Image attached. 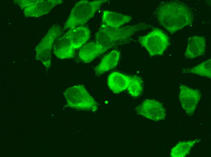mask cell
I'll return each instance as SVG.
<instances>
[{"instance_id": "obj_15", "label": "cell", "mask_w": 211, "mask_h": 157, "mask_svg": "<svg viewBox=\"0 0 211 157\" xmlns=\"http://www.w3.org/2000/svg\"><path fill=\"white\" fill-rule=\"evenodd\" d=\"M132 19L131 16L111 11L105 10L103 12L102 23L111 27H121Z\"/></svg>"}, {"instance_id": "obj_8", "label": "cell", "mask_w": 211, "mask_h": 157, "mask_svg": "<svg viewBox=\"0 0 211 157\" xmlns=\"http://www.w3.org/2000/svg\"><path fill=\"white\" fill-rule=\"evenodd\" d=\"M179 98L182 108L189 116L194 113L201 97L200 91L180 84Z\"/></svg>"}, {"instance_id": "obj_4", "label": "cell", "mask_w": 211, "mask_h": 157, "mask_svg": "<svg viewBox=\"0 0 211 157\" xmlns=\"http://www.w3.org/2000/svg\"><path fill=\"white\" fill-rule=\"evenodd\" d=\"M63 95L69 107L79 111L95 112L98 104L84 85H78L67 88Z\"/></svg>"}, {"instance_id": "obj_16", "label": "cell", "mask_w": 211, "mask_h": 157, "mask_svg": "<svg viewBox=\"0 0 211 157\" xmlns=\"http://www.w3.org/2000/svg\"><path fill=\"white\" fill-rule=\"evenodd\" d=\"M200 139H196L193 140L180 142L171 149L170 155L172 157H184L189 153L194 145Z\"/></svg>"}, {"instance_id": "obj_11", "label": "cell", "mask_w": 211, "mask_h": 157, "mask_svg": "<svg viewBox=\"0 0 211 157\" xmlns=\"http://www.w3.org/2000/svg\"><path fill=\"white\" fill-rule=\"evenodd\" d=\"M65 34L73 47L76 50L81 47L88 40L90 36V31L88 27L82 26L70 28Z\"/></svg>"}, {"instance_id": "obj_7", "label": "cell", "mask_w": 211, "mask_h": 157, "mask_svg": "<svg viewBox=\"0 0 211 157\" xmlns=\"http://www.w3.org/2000/svg\"><path fill=\"white\" fill-rule=\"evenodd\" d=\"M137 113L150 120L159 121L166 118V110L159 101L152 99H146L136 108Z\"/></svg>"}, {"instance_id": "obj_5", "label": "cell", "mask_w": 211, "mask_h": 157, "mask_svg": "<svg viewBox=\"0 0 211 157\" xmlns=\"http://www.w3.org/2000/svg\"><path fill=\"white\" fill-rule=\"evenodd\" d=\"M138 41L146 49L151 57L162 55L170 44L168 37L157 28L146 35L139 36Z\"/></svg>"}, {"instance_id": "obj_10", "label": "cell", "mask_w": 211, "mask_h": 157, "mask_svg": "<svg viewBox=\"0 0 211 157\" xmlns=\"http://www.w3.org/2000/svg\"><path fill=\"white\" fill-rule=\"evenodd\" d=\"M53 49L54 54L61 59L72 58L75 55V50L65 34L56 41Z\"/></svg>"}, {"instance_id": "obj_1", "label": "cell", "mask_w": 211, "mask_h": 157, "mask_svg": "<svg viewBox=\"0 0 211 157\" xmlns=\"http://www.w3.org/2000/svg\"><path fill=\"white\" fill-rule=\"evenodd\" d=\"M154 13L159 23L172 34L191 25L193 20L190 9L185 3L178 1L160 4Z\"/></svg>"}, {"instance_id": "obj_17", "label": "cell", "mask_w": 211, "mask_h": 157, "mask_svg": "<svg viewBox=\"0 0 211 157\" xmlns=\"http://www.w3.org/2000/svg\"><path fill=\"white\" fill-rule=\"evenodd\" d=\"M211 59L194 67L182 69L183 73L193 74L209 78H211Z\"/></svg>"}, {"instance_id": "obj_9", "label": "cell", "mask_w": 211, "mask_h": 157, "mask_svg": "<svg viewBox=\"0 0 211 157\" xmlns=\"http://www.w3.org/2000/svg\"><path fill=\"white\" fill-rule=\"evenodd\" d=\"M206 44V39L204 36L196 35L189 37L184 55V57L193 59L204 55Z\"/></svg>"}, {"instance_id": "obj_12", "label": "cell", "mask_w": 211, "mask_h": 157, "mask_svg": "<svg viewBox=\"0 0 211 157\" xmlns=\"http://www.w3.org/2000/svg\"><path fill=\"white\" fill-rule=\"evenodd\" d=\"M130 80V76L118 72H114L109 75L107 84L114 93L118 94L127 89Z\"/></svg>"}, {"instance_id": "obj_2", "label": "cell", "mask_w": 211, "mask_h": 157, "mask_svg": "<svg viewBox=\"0 0 211 157\" xmlns=\"http://www.w3.org/2000/svg\"><path fill=\"white\" fill-rule=\"evenodd\" d=\"M151 25L140 23L118 27H109L102 23L95 35V42L106 50L128 42L135 33Z\"/></svg>"}, {"instance_id": "obj_13", "label": "cell", "mask_w": 211, "mask_h": 157, "mask_svg": "<svg viewBox=\"0 0 211 157\" xmlns=\"http://www.w3.org/2000/svg\"><path fill=\"white\" fill-rule=\"evenodd\" d=\"M107 50L95 41L88 43L80 48L79 56L83 62H90Z\"/></svg>"}, {"instance_id": "obj_6", "label": "cell", "mask_w": 211, "mask_h": 157, "mask_svg": "<svg viewBox=\"0 0 211 157\" xmlns=\"http://www.w3.org/2000/svg\"><path fill=\"white\" fill-rule=\"evenodd\" d=\"M61 33L60 27L57 25H53L49 30L43 40L36 48V59L42 62L46 69L51 65L52 48L55 39Z\"/></svg>"}, {"instance_id": "obj_3", "label": "cell", "mask_w": 211, "mask_h": 157, "mask_svg": "<svg viewBox=\"0 0 211 157\" xmlns=\"http://www.w3.org/2000/svg\"><path fill=\"white\" fill-rule=\"evenodd\" d=\"M109 1L83 0L77 2L71 11L64 26V29H70L84 25L94 16L102 4Z\"/></svg>"}, {"instance_id": "obj_14", "label": "cell", "mask_w": 211, "mask_h": 157, "mask_svg": "<svg viewBox=\"0 0 211 157\" xmlns=\"http://www.w3.org/2000/svg\"><path fill=\"white\" fill-rule=\"evenodd\" d=\"M120 56V53L117 50H114L105 56L94 68L95 75L97 76H100L104 73L116 67Z\"/></svg>"}, {"instance_id": "obj_18", "label": "cell", "mask_w": 211, "mask_h": 157, "mask_svg": "<svg viewBox=\"0 0 211 157\" xmlns=\"http://www.w3.org/2000/svg\"><path fill=\"white\" fill-rule=\"evenodd\" d=\"M143 83L140 77L136 75L130 76L129 82L127 88L129 93L134 97L139 96L142 92Z\"/></svg>"}]
</instances>
